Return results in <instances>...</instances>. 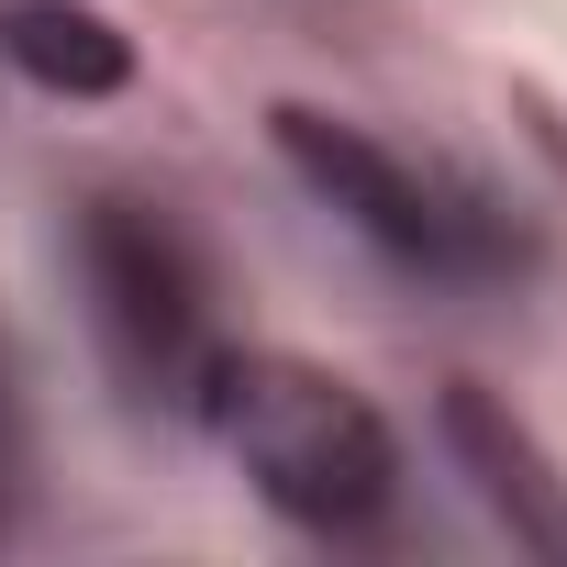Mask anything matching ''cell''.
Returning <instances> with one entry per match:
<instances>
[{
	"label": "cell",
	"mask_w": 567,
	"mask_h": 567,
	"mask_svg": "<svg viewBox=\"0 0 567 567\" xmlns=\"http://www.w3.org/2000/svg\"><path fill=\"white\" fill-rule=\"evenodd\" d=\"M68 267L90 301V346L134 412H189L200 368L223 357V278L200 234L145 189H90L68 212Z\"/></svg>",
	"instance_id": "3"
},
{
	"label": "cell",
	"mask_w": 567,
	"mask_h": 567,
	"mask_svg": "<svg viewBox=\"0 0 567 567\" xmlns=\"http://www.w3.org/2000/svg\"><path fill=\"white\" fill-rule=\"evenodd\" d=\"M267 145L346 234H368L401 278H434V290H512V278L545 267V234L534 212H512L501 189H478L467 167H434L323 101H278L267 112Z\"/></svg>",
	"instance_id": "2"
},
{
	"label": "cell",
	"mask_w": 567,
	"mask_h": 567,
	"mask_svg": "<svg viewBox=\"0 0 567 567\" xmlns=\"http://www.w3.org/2000/svg\"><path fill=\"white\" fill-rule=\"evenodd\" d=\"M0 68L45 101H123L145 56L101 0H0Z\"/></svg>",
	"instance_id": "5"
},
{
	"label": "cell",
	"mask_w": 567,
	"mask_h": 567,
	"mask_svg": "<svg viewBox=\"0 0 567 567\" xmlns=\"http://www.w3.org/2000/svg\"><path fill=\"white\" fill-rule=\"evenodd\" d=\"M23 489H34V412H23V368H12V346H0V523L23 512Z\"/></svg>",
	"instance_id": "6"
},
{
	"label": "cell",
	"mask_w": 567,
	"mask_h": 567,
	"mask_svg": "<svg viewBox=\"0 0 567 567\" xmlns=\"http://www.w3.org/2000/svg\"><path fill=\"white\" fill-rule=\"evenodd\" d=\"M434 445H445V467L467 478V501L512 534V556L567 567V467H556V445L512 412V390L445 379V390H434Z\"/></svg>",
	"instance_id": "4"
},
{
	"label": "cell",
	"mask_w": 567,
	"mask_h": 567,
	"mask_svg": "<svg viewBox=\"0 0 567 567\" xmlns=\"http://www.w3.org/2000/svg\"><path fill=\"white\" fill-rule=\"evenodd\" d=\"M189 423L234 456V478L278 523H301V534H368L401 501V434H390V412L346 368H323L301 346H223L200 368Z\"/></svg>",
	"instance_id": "1"
}]
</instances>
